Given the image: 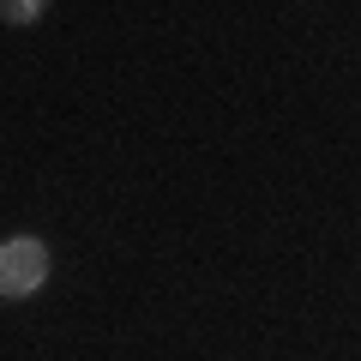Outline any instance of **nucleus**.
Returning a JSON list of instances; mask_svg holds the SVG:
<instances>
[{
  "mask_svg": "<svg viewBox=\"0 0 361 361\" xmlns=\"http://www.w3.org/2000/svg\"><path fill=\"white\" fill-rule=\"evenodd\" d=\"M54 271V253L42 235H6L0 241V301L13 307V301H30L42 283H49Z\"/></svg>",
  "mask_w": 361,
  "mask_h": 361,
  "instance_id": "f257e3e1",
  "label": "nucleus"
},
{
  "mask_svg": "<svg viewBox=\"0 0 361 361\" xmlns=\"http://www.w3.org/2000/svg\"><path fill=\"white\" fill-rule=\"evenodd\" d=\"M49 6H54V0H0V18H6L13 30H30V25L49 18Z\"/></svg>",
  "mask_w": 361,
  "mask_h": 361,
  "instance_id": "f03ea898",
  "label": "nucleus"
}]
</instances>
